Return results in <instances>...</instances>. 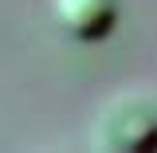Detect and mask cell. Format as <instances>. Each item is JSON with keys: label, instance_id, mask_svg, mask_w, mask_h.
Masks as SVG:
<instances>
[{"label": "cell", "instance_id": "2", "mask_svg": "<svg viewBox=\"0 0 157 153\" xmlns=\"http://www.w3.org/2000/svg\"><path fill=\"white\" fill-rule=\"evenodd\" d=\"M51 20L71 39H102L118 24V0H51Z\"/></svg>", "mask_w": 157, "mask_h": 153}, {"label": "cell", "instance_id": "1", "mask_svg": "<svg viewBox=\"0 0 157 153\" xmlns=\"http://www.w3.org/2000/svg\"><path fill=\"white\" fill-rule=\"evenodd\" d=\"M90 141L110 153H149L157 149V102L145 94H118L94 118Z\"/></svg>", "mask_w": 157, "mask_h": 153}]
</instances>
